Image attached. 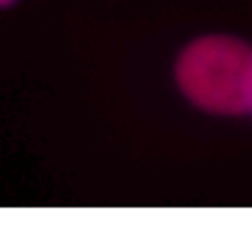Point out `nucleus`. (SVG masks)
Masks as SVG:
<instances>
[{"instance_id": "1", "label": "nucleus", "mask_w": 252, "mask_h": 244, "mask_svg": "<svg viewBox=\"0 0 252 244\" xmlns=\"http://www.w3.org/2000/svg\"><path fill=\"white\" fill-rule=\"evenodd\" d=\"M177 90L210 115L252 112V45L230 34L190 39L174 62Z\"/></svg>"}, {"instance_id": "2", "label": "nucleus", "mask_w": 252, "mask_h": 244, "mask_svg": "<svg viewBox=\"0 0 252 244\" xmlns=\"http://www.w3.org/2000/svg\"><path fill=\"white\" fill-rule=\"evenodd\" d=\"M17 0H0V9H9V6H14Z\"/></svg>"}, {"instance_id": "3", "label": "nucleus", "mask_w": 252, "mask_h": 244, "mask_svg": "<svg viewBox=\"0 0 252 244\" xmlns=\"http://www.w3.org/2000/svg\"><path fill=\"white\" fill-rule=\"evenodd\" d=\"M250 115H252V112H250Z\"/></svg>"}]
</instances>
